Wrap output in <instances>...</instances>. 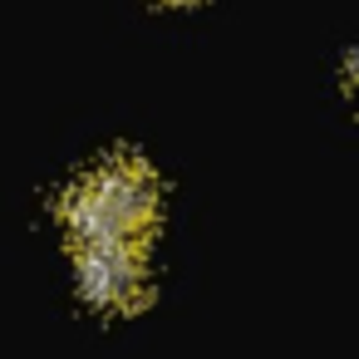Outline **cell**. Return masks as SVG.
Wrapping results in <instances>:
<instances>
[{
    "instance_id": "1",
    "label": "cell",
    "mask_w": 359,
    "mask_h": 359,
    "mask_svg": "<svg viewBox=\"0 0 359 359\" xmlns=\"http://www.w3.org/2000/svg\"><path fill=\"white\" fill-rule=\"evenodd\" d=\"M163 212L158 177L143 158L114 153L65 192L69 241H148Z\"/></svg>"
},
{
    "instance_id": "2",
    "label": "cell",
    "mask_w": 359,
    "mask_h": 359,
    "mask_svg": "<svg viewBox=\"0 0 359 359\" xmlns=\"http://www.w3.org/2000/svg\"><path fill=\"white\" fill-rule=\"evenodd\" d=\"M74 276L99 310H138L148 300L143 241H74Z\"/></svg>"
}]
</instances>
